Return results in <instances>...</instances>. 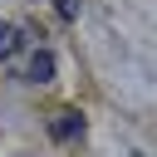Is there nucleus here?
Wrapping results in <instances>:
<instances>
[{"label":"nucleus","mask_w":157,"mask_h":157,"mask_svg":"<svg viewBox=\"0 0 157 157\" xmlns=\"http://www.w3.org/2000/svg\"><path fill=\"white\" fill-rule=\"evenodd\" d=\"M25 78H29V83H49V78H54V54H49V49H34Z\"/></svg>","instance_id":"nucleus-2"},{"label":"nucleus","mask_w":157,"mask_h":157,"mask_svg":"<svg viewBox=\"0 0 157 157\" xmlns=\"http://www.w3.org/2000/svg\"><path fill=\"white\" fill-rule=\"evenodd\" d=\"M59 15H64V20H74V15H78V0H59Z\"/></svg>","instance_id":"nucleus-4"},{"label":"nucleus","mask_w":157,"mask_h":157,"mask_svg":"<svg viewBox=\"0 0 157 157\" xmlns=\"http://www.w3.org/2000/svg\"><path fill=\"white\" fill-rule=\"evenodd\" d=\"M49 132H54L59 142H74V137H83V113H78V108H64V113H54Z\"/></svg>","instance_id":"nucleus-1"},{"label":"nucleus","mask_w":157,"mask_h":157,"mask_svg":"<svg viewBox=\"0 0 157 157\" xmlns=\"http://www.w3.org/2000/svg\"><path fill=\"white\" fill-rule=\"evenodd\" d=\"M20 49H25V29H20V25H5V20H0V59H15Z\"/></svg>","instance_id":"nucleus-3"}]
</instances>
